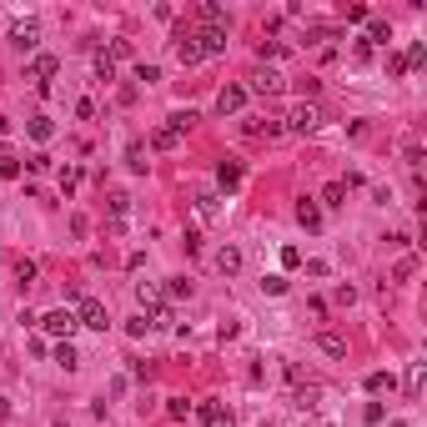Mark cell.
Here are the masks:
<instances>
[{
	"instance_id": "obj_1",
	"label": "cell",
	"mask_w": 427,
	"mask_h": 427,
	"mask_svg": "<svg viewBox=\"0 0 427 427\" xmlns=\"http://www.w3.org/2000/svg\"><path fill=\"white\" fill-rule=\"evenodd\" d=\"M35 322L46 327V337H56V342H71V337H76V327H81L71 307H56V312H46V317H35Z\"/></svg>"
},
{
	"instance_id": "obj_2",
	"label": "cell",
	"mask_w": 427,
	"mask_h": 427,
	"mask_svg": "<svg viewBox=\"0 0 427 427\" xmlns=\"http://www.w3.org/2000/svg\"><path fill=\"white\" fill-rule=\"evenodd\" d=\"M76 322L91 327V332H106V327H111V312H106V302H96V296H81V302H76Z\"/></svg>"
},
{
	"instance_id": "obj_3",
	"label": "cell",
	"mask_w": 427,
	"mask_h": 427,
	"mask_svg": "<svg viewBox=\"0 0 427 427\" xmlns=\"http://www.w3.org/2000/svg\"><path fill=\"white\" fill-rule=\"evenodd\" d=\"M287 126H292L296 136H307V131H317V126H322V111H317L312 101H302V106H296V111L287 116Z\"/></svg>"
},
{
	"instance_id": "obj_4",
	"label": "cell",
	"mask_w": 427,
	"mask_h": 427,
	"mask_svg": "<svg viewBox=\"0 0 427 427\" xmlns=\"http://www.w3.org/2000/svg\"><path fill=\"white\" fill-rule=\"evenodd\" d=\"M10 46L15 51H35L40 46V20H15V26H10Z\"/></svg>"
},
{
	"instance_id": "obj_5",
	"label": "cell",
	"mask_w": 427,
	"mask_h": 427,
	"mask_svg": "<svg viewBox=\"0 0 427 427\" xmlns=\"http://www.w3.org/2000/svg\"><path fill=\"white\" fill-rule=\"evenodd\" d=\"M242 106H246V85L231 81V85H221V91H217V111H221V116H237Z\"/></svg>"
},
{
	"instance_id": "obj_6",
	"label": "cell",
	"mask_w": 427,
	"mask_h": 427,
	"mask_svg": "<svg viewBox=\"0 0 427 427\" xmlns=\"http://www.w3.org/2000/svg\"><path fill=\"white\" fill-rule=\"evenodd\" d=\"M282 85H287V81H282V76H276L271 66L251 76V91H256V96H276V91H282Z\"/></svg>"
},
{
	"instance_id": "obj_7",
	"label": "cell",
	"mask_w": 427,
	"mask_h": 427,
	"mask_svg": "<svg viewBox=\"0 0 427 427\" xmlns=\"http://www.w3.org/2000/svg\"><path fill=\"white\" fill-rule=\"evenodd\" d=\"M111 231H126V211H131V196H126V191H111Z\"/></svg>"
},
{
	"instance_id": "obj_8",
	"label": "cell",
	"mask_w": 427,
	"mask_h": 427,
	"mask_svg": "<svg viewBox=\"0 0 427 427\" xmlns=\"http://www.w3.org/2000/svg\"><path fill=\"white\" fill-rule=\"evenodd\" d=\"M296 221H302L307 231H317V226H322V206H317L312 196H302V201H296Z\"/></svg>"
},
{
	"instance_id": "obj_9",
	"label": "cell",
	"mask_w": 427,
	"mask_h": 427,
	"mask_svg": "<svg viewBox=\"0 0 427 427\" xmlns=\"http://www.w3.org/2000/svg\"><path fill=\"white\" fill-rule=\"evenodd\" d=\"M196 40H201V56H221L226 51V31H217V26H206Z\"/></svg>"
},
{
	"instance_id": "obj_10",
	"label": "cell",
	"mask_w": 427,
	"mask_h": 427,
	"mask_svg": "<svg viewBox=\"0 0 427 427\" xmlns=\"http://www.w3.org/2000/svg\"><path fill=\"white\" fill-rule=\"evenodd\" d=\"M176 60H181V66H196V60H201V40L196 35H181L176 40Z\"/></svg>"
},
{
	"instance_id": "obj_11",
	"label": "cell",
	"mask_w": 427,
	"mask_h": 427,
	"mask_svg": "<svg viewBox=\"0 0 427 427\" xmlns=\"http://www.w3.org/2000/svg\"><path fill=\"white\" fill-rule=\"evenodd\" d=\"M392 40V26L382 15H367V46H387Z\"/></svg>"
},
{
	"instance_id": "obj_12",
	"label": "cell",
	"mask_w": 427,
	"mask_h": 427,
	"mask_svg": "<svg viewBox=\"0 0 427 427\" xmlns=\"http://www.w3.org/2000/svg\"><path fill=\"white\" fill-rule=\"evenodd\" d=\"M317 347H322L327 357H347V337L342 332H317Z\"/></svg>"
},
{
	"instance_id": "obj_13",
	"label": "cell",
	"mask_w": 427,
	"mask_h": 427,
	"mask_svg": "<svg viewBox=\"0 0 427 427\" xmlns=\"http://www.w3.org/2000/svg\"><path fill=\"white\" fill-rule=\"evenodd\" d=\"M26 131H31V141L46 146V141L56 136V121H51V116H31V121H26Z\"/></svg>"
},
{
	"instance_id": "obj_14",
	"label": "cell",
	"mask_w": 427,
	"mask_h": 427,
	"mask_svg": "<svg viewBox=\"0 0 427 427\" xmlns=\"http://www.w3.org/2000/svg\"><path fill=\"white\" fill-rule=\"evenodd\" d=\"M56 71H60V60H56V56H35V60H31V76H35L40 85H46Z\"/></svg>"
},
{
	"instance_id": "obj_15",
	"label": "cell",
	"mask_w": 427,
	"mask_h": 427,
	"mask_svg": "<svg viewBox=\"0 0 427 427\" xmlns=\"http://www.w3.org/2000/svg\"><path fill=\"white\" fill-rule=\"evenodd\" d=\"M217 181H221V191H237V186H242V166H237V161H221V166H217Z\"/></svg>"
},
{
	"instance_id": "obj_16",
	"label": "cell",
	"mask_w": 427,
	"mask_h": 427,
	"mask_svg": "<svg viewBox=\"0 0 427 427\" xmlns=\"http://www.w3.org/2000/svg\"><path fill=\"white\" fill-rule=\"evenodd\" d=\"M217 271L237 276V271H242V251H237V246H221V251H217Z\"/></svg>"
},
{
	"instance_id": "obj_17",
	"label": "cell",
	"mask_w": 427,
	"mask_h": 427,
	"mask_svg": "<svg viewBox=\"0 0 427 427\" xmlns=\"http://www.w3.org/2000/svg\"><path fill=\"white\" fill-rule=\"evenodd\" d=\"M362 387H367V392H392L397 377L392 372H367V377H362Z\"/></svg>"
},
{
	"instance_id": "obj_18",
	"label": "cell",
	"mask_w": 427,
	"mask_h": 427,
	"mask_svg": "<svg viewBox=\"0 0 427 427\" xmlns=\"http://www.w3.org/2000/svg\"><path fill=\"white\" fill-rule=\"evenodd\" d=\"M422 382H427V362H412V367H408V397L412 402L422 397Z\"/></svg>"
},
{
	"instance_id": "obj_19",
	"label": "cell",
	"mask_w": 427,
	"mask_h": 427,
	"mask_svg": "<svg viewBox=\"0 0 427 427\" xmlns=\"http://www.w3.org/2000/svg\"><path fill=\"white\" fill-rule=\"evenodd\" d=\"M126 166H131V171H146V166H151V151H146L141 141H131V146H126Z\"/></svg>"
},
{
	"instance_id": "obj_20",
	"label": "cell",
	"mask_w": 427,
	"mask_h": 427,
	"mask_svg": "<svg viewBox=\"0 0 427 427\" xmlns=\"http://www.w3.org/2000/svg\"><path fill=\"white\" fill-rule=\"evenodd\" d=\"M56 362H60L66 372H76V367H81V352L71 347V342H56Z\"/></svg>"
},
{
	"instance_id": "obj_21",
	"label": "cell",
	"mask_w": 427,
	"mask_h": 427,
	"mask_svg": "<svg viewBox=\"0 0 427 427\" xmlns=\"http://www.w3.org/2000/svg\"><path fill=\"white\" fill-rule=\"evenodd\" d=\"M146 322H151V332H166V327H176V317H171V307L161 302V307H151V317H146Z\"/></svg>"
},
{
	"instance_id": "obj_22",
	"label": "cell",
	"mask_w": 427,
	"mask_h": 427,
	"mask_svg": "<svg viewBox=\"0 0 427 427\" xmlns=\"http://www.w3.org/2000/svg\"><path fill=\"white\" fill-rule=\"evenodd\" d=\"M191 126H196V111H171V126H166V131H176V136H186Z\"/></svg>"
},
{
	"instance_id": "obj_23",
	"label": "cell",
	"mask_w": 427,
	"mask_h": 427,
	"mask_svg": "<svg viewBox=\"0 0 427 427\" xmlns=\"http://www.w3.org/2000/svg\"><path fill=\"white\" fill-rule=\"evenodd\" d=\"M201 20H206V26H217V31H226V10L217 6V0H206V6H201Z\"/></svg>"
},
{
	"instance_id": "obj_24",
	"label": "cell",
	"mask_w": 427,
	"mask_h": 427,
	"mask_svg": "<svg viewBox=\"0 0 427 427\" xmlns=\"http://www.w3.org/2000/svg\"><path fill=\"white\" fill-rule=\"evenodd\" d=\"M176 131H166V126H161V131H151V151H176Z\"/></svg>"
},
{
	"instance_id": "obj_25",
	"label": "cell",
	"mask_w": 427,
	"mask_h": 427,
	"mask_svg": "<svg viewBox=\"0 0 427 427\" xmlns=\"http://www.w3.org/2000/svg\"><path fill=\"white\" fill-rule=\"evenodd\" d=\"M136 302H141V307H161V287H151V282H136Z\"/></svg>"
},
{
	"instance_id": "obj_26",
	"label": "cell",
	"mask_w": 427,
	"mask_h": 427,
	"mask_svg": "<svg viewBox=\"0 0 427 427\" xmlns=\"http://www.w3.org/2000/svg\"><path fill=\"white\" fill-rule=\"evenodd\" d=\"M166 417H171V422H186V417H191V402H186V397H166Z\"/></svg>"
},
{
	"instance_id": "obj_27",
	"label": "cell",
	"mask_w": 427,
	"mask_h": 427,
	"mask_svg": "<svg viewBox=\"0 0 427 427\" xmlns=\"http://www.w3.org/2000/svg\"><path fill=\"white\" fill-rule=\"evenodd\" d=\"M402 66H408V71L427 66V46H422V40H412V46H408V56H402Z\"/></svg>"
},
{
	"instance_id": "obj_28",
	"label": "cell",
	"mask_w": 427,
	"mask_h": 427,
	"mask_svg": "<svg viewBox=\"0 0 427 427\" xmlns=\"http://www.w3.org/2000/svg\"><path fill=\"white\" fill-rule=\"evenodd\" d=\"M191 412H196V422H206V427L221 422V408H217V402H201V408H191Z\"/></svg>"
},
{
	"instance_id": "obj_29",
	"label": "cell",
	"mask_w": 427,
	"mask_h": 427,
	"mask_svg": "<svg viewBox=\"0 0 427 427\" xmlns=\"http://www.w3.org/2000/svg\"><path fill=\"white\" fill-rule=\"evenodd\" d=\"M367 6H342V20H347V26H367Z\"/></svg>"
},
{
	"instance_id": "obj_30",
	"label": "cell",
	"mask_w": 427,
	"mask_h": 427,
	"mask_svg": "<svg viewBox=\"0 0 427 427\" xmlns=\"http://www.w3.org/2000/svg\"><path fill=\"white\" fill-rule=\"evenodd\" d=\"M322 201H327V206H347V186H342V181H332V186L322 191Z\"/></svg>"
},
{
	"instance_id": "obj_31",
	"label": "cell",
	"mask_w": 427,
	"mask_h": 427,
	"mask_svg": "<svg viewBox=\"0 0 427 427\" xmlns=\"http://www.w3.org/2000/svg\"><path fill=\"white\" fill-rule=\"evenodd\" d=\"M96 81H116V60L111 56H96Z\"/></svg>"
},
{
	"instance_id": "obj_32",
	"label": "cell",
	"mask_w": 427,
	"mask_h": 427,
	"mask_svg": "<svg viewBox=\"0 0 427 427\" xmlns=\"http://www.w3.org/2000/svg\"><path fill=\"white\" fill-rule=\"evenodd\" d=\"M76 186H81V166H66V171H60V191H66V196H71Z\"/></svg>"
},
{
	"instance_id": "obj_33",
	"label": "cell",
	"mask_w": 427,
	"mask_h": 427,
	"mask_svg": "<svg viewBox=\"0 0 427 427\" xmlns=\"http://www.w3.org/2000/svg\"><path fill=\"white\" fill-rule=\"evenodd\" d=\"M382 417H387V408H382V402H367V408H362V422H367V427H377Z\"/></svg>"
},
{
	"instance_id": "obj_34",
	"label": "cell",
	"mask_w": 427,
	"mask_h": 427,
	"mask_svg": "<svg viewBox=\"0 0 427 427\" xmlns=\"http://www.w3.org/2000/svg\"><path fill=\"white\" fill-rule=\"evenodd\" d=\"M287 46H282V40H262V46H256V56H262V60H276V56H282Z\"/></svg>"
},
{
	"instance_id": "obj_35",
	"label": "cell",
	"mask_w": 427,
	"mask_h": 427,
	"mask_svg": "<svg viewBox=\"0 0 427 427\" xmlns=\"http://www.w3.org/2000/svg\"><path fill=\"white\" fill-rule=\"evenodd\" d=\"M196 211H201V217H217L221 206H217V196H211V191H201V196H196Z\"/></svg>"
},
{
	"instance_id": "obj_36",
	"label": "cell",
	"mask_w": 427,
	"mask_h": 427,
	"mask_svg": "<svg viewBox=\"0 0 427 427\" xmlns=\"http://www.w3.org/2000/svg\"><path fill=\"white\" fill-rule=\"evenodd\" d=\"M20 176V161L15 156H0V181H15Z\"/></svg>"
},
{
	"instance_id": "obj_37",
	"label": "cell",
	"mask_w": 427,
	"mask_h": 427,
	"mask_svg": "<svg viewBox=\"0 0 427 427\" xmlns=\"http://www.w3.org/2000/svg\"><path fill=\"white\" fill-rule=\"evenodd\" d=\"M136 81H146V85H151V81H161V66H151V60H141V66H136Z\"/></svg>"
},
{
	"instance_id": "obj_38",
	"label": "cell",
	"mask_w": 427,
	"mask_h": 427,
	"mask_svg": "<svg viewBox=\"0 0 427 427\" xmlns=\"http://www.w3.org/2000/svg\"><path fill=\"white\" fill-rule=\"evenodd\" d=\"M166 296H191V282H186V276H171V287H166Z\"/></svg>"
},
{
	"instance_id": "obj_39",
	"label": "cell",
	"mask_w": 427,
	"mask_h": 427,
	"mask_svg": "<svg viewBox=\"0 0 427 427\" xmlns=\"http://www.w3.org/2000/svg\"><path fill=\"white\" fill-rule=\"evenodd\" d=\"M15 276H20V282H35V262H26V256H20V262H15Z\"/></svg>"
},
{
	"instance_id": "obj_40",
	"label": "cell",
	"mask_w": 427,
	"mask_h": 427,
	"mask_svg": "<svg viewBox=\"0 0 427 427\" xmlns=\"http://www.w3.org/2000/svg\"><path fill=\"white\" fill-rule=\"evenodd\" d=\"M76 116H81V121H91V116H96V101H91V96H81V101H76Z\"/></svg>"
},
{
	"instance_id": "obj_41",
	"label": "cell",
	"mask_w": 427,
	"mask_h": 427,
	"mask_svg": "<svg viewBox=\"0 0 427 427\" xmlns=\"http://www.w3.org/2000/svg\"><path fill=\"white\" fill-rule=\"evenodd\" d=\"M262 292H271V296H282V292H287V276H267V282H262Z\"/></svg>"
},
{
	"instance_id": "obj_42",
	"label": "cell",
	"mask_w": 427,
	"mask_h": 427,
	"mask_svg": "<svg viewBox=\"0 0 427 427\" xmlns=\"http://www.w3.org/2000/svg\"><path fill=\"white\" fill-rule=\"evenodd\" d=\"M292 402H296V408H317V387H302V392H296Z\"/></svg>"
},
{
	"instance_id": "obj_43",
	"label": "cell",
	"mask_w": 427,
	"mask_h": 427,
	"mask_svg": "<svg viewBox=\"0 0 427 427\" xmlns=\"http://www.w3.org/2000/svg\"><path fill=\"white\" fill-rule=\"evenodd\" d=\"M126 332H131V337H146V332H151V322H146V317H131V322H126Z\"/></svg>"
},
{
	"instance_id": "obj_44",
	"label": "cell",
	"mask_w": 427,
	"mask_h": 427,
	"mask_svg": "<svg viewBox=\"0 0 427 427\" xmlns=\"http://www.w3.org/2000/svg\"><path fill=\"white\" fill-rule=\"evenodd\" d=\"M412 267H417L412 256H402V262H397V271H392V276H397V282H408V276H412Z\"/></svg>"
},
{
	"instance_id": "obj_45",
	"label": "cell",
	"mask_w": 427,
	"mask_h": 427,
	"mask_svg": "<svg viewBox=\"0 0 427 427\" xmlns=\"http://www.w3.org/2000/svg\"><path fill=\"white\" fill-rule=\"evenodd\" d=\"M282 267H302V251H296V246H282Z\"/></svg>"
},
{
	"instance_id": "obj_46",
	"label": "cell",
	"mask_w": 427,
	"mask_h": 427,
	"mask_svg": "<svg viewBox=\"0 0 427 427\" xmlns=\"http://www.w3.org/2000/svg\"><path fill=\"white\" fill-rule=\"evenodd\" d=\"M56 427H66V422H56Z\"/></svg>"
}]
</instances>
